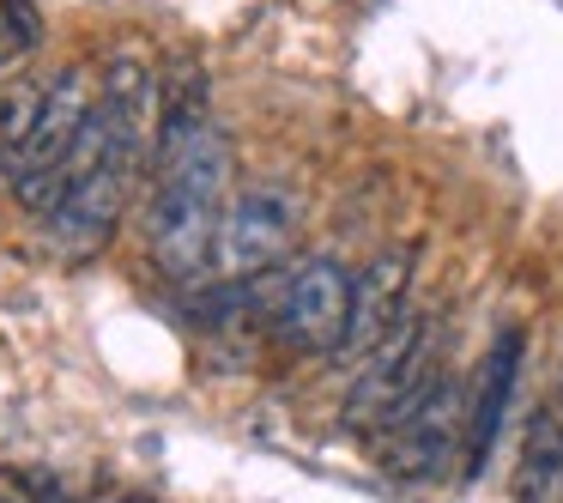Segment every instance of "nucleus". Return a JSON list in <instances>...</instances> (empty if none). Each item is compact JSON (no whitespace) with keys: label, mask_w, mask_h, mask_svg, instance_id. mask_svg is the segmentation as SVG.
Here are the masks:
<instances>
[{"label":"nucleus","mask_w":563,"mask_h":503,"mask_svg":"<svg viewBox=\"0 0 563 503\" xmlns=\"http://www.w3.org/2000/svg\"><path fill=\"white\" fill-rule=\"evenodd\" d=\"M0 503H43V497H31V491H25V479L0 473Z\"/></svg>","instance_id":"obj_12"},{"label":"nucleus","mask_w":563,"mask_h":503,"mask_svg":"<svg viewBox=\"0 0 563 503\" xmlns=\"http://www.w3.org/2000/svg\"><path fill=\"white\" fill-rule=\"evenodd\" d=\"M43 503H67V497H43Z\"/></svg>","instance_id":"obj_14"},{"label":"nucleus","mask_w":563,"mask_h":503,"mask_svg":"<svg viewBox=\"0 0 563 503\" xmlns=\"http://www.w3.org/2000/svg\"><path fill=\"white\" fill-rule=\"evenodd\" d=\"M515 503H563V406L527 425V449L515 467Z\"/></svg>","instance_id":"obj_9"},{"label":"nucleus","mask_w":563,"mask_h":503,"mask_svg":"<svg viewBox=\"0 0 563 503\" xmlns=\"http://www.w3.org/2000/svg\"><path fill=\"white\" fill-rule=\"evenodd\" d=\"M412 249H382L364 273L352 280V321H345V340H340V364H364L412 304Z\"/></svg>","instance_id":"obj_7"},{"label":"nucleus","mask_w":563,"mask_h":503,"mask_svg":"<svg viewBox=\"0 0 563 503\" xmlns=\"http://www.w3.org/2000/svg\"><path fill=\"white\" fill-rule=\"evenodd\" d=\"M43 43V19L31 0H0V79L13 74L31 50Z\"/></svg>","instance_id":"obj_11"},{"label":"nucleus","mask_w":563,"mask_h":503,"mask_svg":"<svg viewBox=\"0 0 563 503\" xmlns=\"http://www.w3.org/2000/svg\"><path fill=\"white\" fill-rule=\"evenodd\" d=\"M466 418H473V401L461 394V382L437 376L424 401H418L394 430L376 437L382 442V467H388L394 479H412V485L418 479H442L449 461L466 449Z\"/></svg>","instance_id":"obj_6"},{"label":"nucleus","mask_w":563,"mask_h":503,"mask_svg":"<svg viewBox=\"0 0 563 503\" xmlns=\"http://www.w3.org/2000/svg\"><path fill=\"white\" fill-rule=\"evenodd\" d=\"M352 280L333 255H309L297 261L291 273L279 280L267 304V328L285 352H303V358H328L340 352L345 340V321H352Z\"/></svg>","instance_id":"obj_4"},{"label":"nucleus","mask_w":563,"mask_h":503,"mask_svg":"<svg viewBox=\"0 0 563 503\" xmlns=\"http://www.w3.org/2000/svg\"><path fill=\"white\" fill-rule=\"evenodd\" d=\"M43 98H49V79H25V86L0 91V176L13 171V158L25 152L31 128L43 116Z\"/></svg>","instance_id":"obj_10"},{"label":"nucleus","mask_w":563,"mask_h":503,"mask_svg":"<svg viewBox=\"0 0 563 503\" xmlns=\"http://www.w3.org/2000/svg\"><path fill=\"white\" fill-rule=\"evenodd\" d=\"M231 188V140L195 98H164L152 152V261L164 280L200 285L212 273V237Z\"/></svg>","instance_id":"obj_1"},{"label":"nucleus","mask_w":563,"mask_h":503,"mask_svg":"<svg viewBox=\"0 0 563 503\" xmlns=\"http://www.w3.org/2000/svg\"><path fill=\"white\" fill-rule=\"evenodd\" d=\"M515 376H521V328H503L485 358V376L473 389V418H466V473H485L490 449H497L503 413L515 401Z\"/></svg>","instance_id":"obj_8"},{"label":"nucleus","mask_w":563,"mask_h":503,"mask_svg":"<svg viewBox=\"0 0 563 503\" xmlns=\"http://www.w3.org/2000/svg\"><path fill=\"white\" fill-rule=\"evenodd\" d=\"M91 103H98V86H91L86 67H62V74L49 79L37 128H31L25 152L13 158V171H7V188H13V200L31 219H55V212H62L67 171H74L79 134H86V122H91Z\"/></svg>","instance_id":"obj_2"},{"label":"nucleus","mask_w":563,"mask_h":503,"mask_svg":"<svg viewBox=\"0 0 563 503\" xmlns=\"http://www.w3.org/2000/svg\"><path fill=\"white\" fill-rule=\"evenodd\" d=\"M110 503H152V497H110Z\"/></svg>","instance_id":"obj_13"},{"label":"nucleus","mask_w":563,"mask_h":503,"mask_svg":"<svg viewBox=\"0 0 563 503\" xmlns=\"http://www.w3.org/2000/svg\"><path fill=\"white\" fill-rule=\"evenodd\" d=\"M437 376H442L437 370V328H430L418 309H406L400 328L357 364V382H352V394H345V430H357V437L394 430L430 394Z\"/></svg>","instance_id":"obj_3"},{"label":"nucleus","mask_w":563,"mask_h":503,"mask_svg":"<svg viewBox=\"0 0 563 503\" xmlns=\"http://www.w3.org/2000/svg\"><path fill=\"white\" fill-rule=\"evenodd\" d=\"M558 406H563V389H558Z\"/></svg>","instance_id":"obj_15"},{"label":"nucleus","mask_w":563,"mask_h":503,"mask_svg":"<svg viewBox=\"0 0 563 503\" xmlns=\"http://www.w3.org/2000/svg\"><path fill=\"white\" fill-rule=\"evenodd\" d=\"M297 225H303V207H297L291 188L255 183L224 207L219 237H212V280L219 285H249L261 273H273L297 243Z\"/></svg>","instance_id":"obj_5"}]
</instances>
